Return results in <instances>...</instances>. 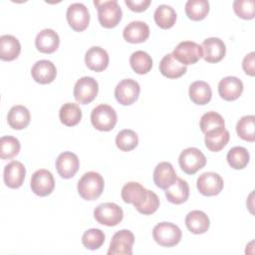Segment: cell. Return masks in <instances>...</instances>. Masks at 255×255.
Listing matches in <instances>:
<instances>
[{
	"label": "cell",
	"mask_w": 255,
	"mask_h": 255,
	"mask_svg": "<svg viewBox=\"0 0 255 255\" xmlns=\"http://www.w3.org/2000/svg\"><path fill=\"white\" fill-rule=\"evenodd\" d=\"M104 186V178L99 172L88 171L78 182V192L85 200H95L102 194Z\"/></svg>",
	"instance_id": "6da1fadb"
},
{
	"label": "cell",
	"mask_w": 255,
	"mask_h": 255,
	"mask_svg": "<svg viewBox=\"0 0 255 255\" xmlns=\"http://www.w3.org/2000/svg\"><path fill=\"white\" fill-rule=\"evenodd\" d=\"M98 10V19L105 28H114L122 20V9L117 0L94 1Z\"/></svg>",
	"instance_id": "7a4b0ae2"
},
{
	"label": "cell",
	"mask_w": 255,
	"mask_h": 255,
	"mask_svg": "<svg viewBox=\"0 0 255 255\" xmlns=\"http://www.w3.org/2000/svg\"><path fill=\"white\" fill-rule=\"evenodd\" d=\"M154 241L162 247H172L181 240L182 233L180 228L171 222H160L152 229Z\"/></svg>",
	"instance_id": "3957f363"
},
{
	"label": "cell",
	"mask_w": 255,
	"mask_h": 255,
	"mask_svg": "<svg viewBox=\"0 0 255 255\" xmlns=\"http://www.w3.org/2000/svg\"><path fill=\"white\" fill-rule=\"evenodd\" d=\"M118 121L116 111L109 105L101 104L97 106L91 114V122L94 128L101 131L112 130Z\"/></svg>",
	"instance_id": "277c9868"
},
{
	"label": "cell",
	"mask_w": 255,
	"mask_h": 255,
	"mask_svg": "<svg viewBox=\"0 0 255 255\" xmlns=\"http://www.w3.org/2000/svg\"><path fill=\"white\" fill-rule=\"evenodd\" d=\"M95 219L106 226H116L124 218L122 207L114 202H105L99 204L94 210Z\"/></svg>",
	"instance_id": "5b68a950"
},
{
	"label": "cell",
	"mask_w": 255,
	"mask_h": 255,
	"mask_svg": "<svg viewBox=\"0 0 255 255\" xmlns=\"http://www.w3.org/2000/svg\"><path fill=\"white\" fill-rule=\"evenodd\" d=\"M178 162L185 173L194 174L206 164V157L198 148L187 147L179 154Z\"/></svg>",
	"instance_id": "8992f818"
},
{
	"label": "cell",
	"mask_w": 255,
	"mask_h": 255,
	"mask_svg": "<svg viewBox=\"0 0 255 255\" xmlns=\"http://www.w3.org/2000/svg\"><path fill=\"white\" fill-rule=\"evenodd\" d=\"M173 58L183 65H192L202 58V48L195 42L183 41L180 42L173 50Z\"/></svg>",
	"instance_id": "52a82bcc"
},
{
	"label": "cell",
	"mask_w": 255,
	"mask_h": 255,
	"mask_svg": "<svg viewBox=\"0 0 255 255\" xmlns=\"http://www.w3.org/2000/svg\"><path fill=\"white\" fill-rule=\"evenodd\" d=\"M99 92L98 82L92 77L80 78L74 86L75 100L83 105H87L95 100Z\"/></svg>",
	"instance_id": "ba28073f"
},
{
	"label": "cell",
	"mask_w": 255,
	"mask_h": 255,
	"mask_svg": "<svg viewBox=\"0 0 255 255\" xmlns=\"http://www.w3.org/2000/svg\"><path fill=\"white\" fill-rule=\"evenodd\" d=\"M134 236L131 231L122 229L112 237L108 255H131Z\"/></svg>",
	"instance_id": "9c48e42d"
},
{
	"label": "cell",
	"mask_w": 255,
	"mask_h": 255,
	"mask_svg": "<svg viewBox=\"0 0 255 255\" xmlns=\"http://www.w3.org/2000/svg\"><path fill=\"white\" fill-rule=\"evenodd\" d=\"M140 92L138 83L132 79L122 80L115 89L116 100L123 106H129L133 104Z\"/></svg>",
	"instance_id": "30bf717a"
},
{
	"label": "cell",
	"mask_w": 255,
	"mask_h": 255,
	"mask_svg": "<svg viewBox=\"0 0 255 255\" xmlns=\"http://www.w3.org/2000/svg\"><path fill=\"white\" fill-rule=\"evenodd\" d=\"M66 17L71 28L77 32H82L89 26L90 13L83 3L71 4L67 9Z\"/></svg>",
	"instance_id": "8fae6325"
},
{
	"label": "cell",
	"mask_w": 255,
	"mask_h": 255,
	"mask_svg": "<svg viewBox=\"0 0 255 255\" xmlns=\"http://www.w3.org/2000/svg\"><path fill=\"white\" fill-rule=\"evenodd\" d=\"M31 189L38 196H47L55 187V180L51 171L41 168L36 170L31 177Z\"/></svg>",
	"instance_id": "7c38bea8"
},
{
	"label": "cell",
	"mask_w": 255,
	"mask_h": 255,
	"mask_svg": "<svg viewBox=\"0 0 255 255\" xmlns=\"http://www.w3.org/2000/svg\"><path fill=\"white\" fill-rule=\"evenodd\" d=\"M223 179L222 177L212 171L203 172L197 178L196 186L198 191L204 196H214L221 192L223 189Z\"/></svg>",
	"instance_id": "4fadbf2b"
},
{
	"label": "cell",
	"mask_w": 255,
	"mask_h": 255,
	"mask_svg": "<svg viewBox=\"0 0 255 255\" xmlns=\"http://www.w3.org/2000/svg\"><path fill=\"white\" fill-rule=\"evenodd\" d=\"M202 58L208 63L220 62L226 53V47L223 41L216 37L205 39L202 44Z\"/></svg>",
	"instance_id": "5bb4252c"
},
{
	"label": "cell",
	"mask_w": 255,
	"mask_h": 255,
	"mask_svg": "<svg viewBox=\"0 0 255 255\" xmlns=\"http://www.w3.org/2000/svg\"><path fill=\"white\" fill-rule=\"evenodd\" d=\"M80 161L77 156L72 151H64L59 154L56 159V168L59 175L63 178L73 177L79 169Z\"/></svg>",
	"instance_id": "9a60e30c"
},
{
	"label": "cell",
	"mask_w": 255,
	"mask_h": 255,
	"mask_svg": "<svg viewBox=\"0 0 255 255\" xmlns=\"http://www.w3.org/2000/svg\"><path fill=\"white\" fill-rule=\"evenodd\" d=\"M26 168L18 160H12L4 167L3 178L5 184L10 188H19L25 179Z\"/></svg>",
	"instance_id": "2e32d148"
},
{
	"label": "cell",
	"mask_w": 255,
	"mask_h": 255,
	"mask_svg": "<svg viewBox=\"0 0 255 255\" xmlns=\"http://www.w3.org/2000/svg\"><path fill=\"white\" fill-rule=\"evenodd\" d=\"M31 75L35 82L46 85L52 83L57 76V69L55 65L49 60H40L36 62L32 69Z\"/></svg>",
	"instance_id": "e0dca14e"
},
{
	"label": "cell",
	"mask_w": 255,
	"mask_h": 255,
	"mask_svg": "<svg viewBox=\"0 0 255 255\" xmlns=\"http://www.w3.org/2000/svg\"><path fill=\"white\" fill-rule=\"evenodd\" d=\"M243 92V83L240 79L228 76L220 80L218 84L219 96L225 101L237 100Z\"/></svg>",
	"instance_id": "ac0fdd59"
},
{
	"label": "cell",
	"mask_w": 255,
	"mask_h": 255,
	"mask_svg": "<svg viewBox=\"0 0 255 255\" xmlns=\"http://www.w3.org/2000/svg\"><path fill=\"white\" fill-rule=\"evenodd\" d=\"M176 172L170 162L161 161L153 170V181L155 185L161 189L171 186L176 180Z\"/></svg>",
	"instance_id": "d6986e66"
},
{
	"label": "cell",
	"mask_w": 255,
	"mask_h": 255,
	"mask_svg": "<svg viewBox=\"0 0 255 255\" xmlns=\"http://www.w3.org/2000/svg\"><path fill=\"white\" fill-rule=\"evenodd\" d=\"M121 195L126 203H131L135 208H137L145 200L147 196V189L138 182L130 181L123 186Z\"/></svg>",
	"instance_id": "ffe728a7"
},
{
	"label": "cell",
	"mask_w": 255,
	"mask_h": 255,
	"mask_svg": "<svg viewBox=\"0 0 255 255\" xmlns=\"http://www.w3.org/2000/svg\"><path fill=\"white\" fill-rule=\"evenodd\" d=\"M85 63L90 70L102 72L109 65V54L101 47H91L85 55Z\"/></svg>",
	"instance_id": "44dd1931"
},
{
	"label": "cell",
	"mask_w": 255,
	"mask_h": 255,
	"mask_svg": "<svg viewBox=\"0 0 255 255\" xmlns=\"http://www.w3.org/2000/svg\"><path fill=\"white\" fill-rule=\"evenodd\" d=\"M60 44L59 35L52 29H44L38 33L35 45L38 51L45 54L54 53Z\"/></svg>",
	"instance_id": "7402d4cb"
},
{
	"label": "cell",
	"mask_w": 255,
	"mask_h": 255,
	"mask_svg": "<svg viewBox=\"0 0 255 255\" xmlns=\"http://www.w3.org/2000/svg\"><path fill=\"white\" fill-rule=\"evenodd\" d=\"M123 36L129 43H142L149 37V27L145 22L132 21L125 27Z\"/></svg>",
	"instance_id": "603a6c76"
},
{
	"label": "cell",
	"mask_w": 255,
	"mask_h": 255,
	"mask_svg": "<svg viewBox=\"0 0 255 255\" xmlns=\"http://www.w3.org/2000/svg\"><path fill=\"white\" fill-rule=\"evenodd\" d=\"M185 225L193 234L205 233L210 225L208 216L201 210H192L185 217Z\"/></svg>",
	"instance_id": "cb8c5ba5"
},
{
	"label": "cell",
	"mask_w": 255,
	"mask_h": 255,
	"mask_svg": "<svg viewBox=\"0 0 255 255\" xmlns=\"http://www.w3.org/2000/svg\"><path fill=\"white\" fill-rule=\"evenodd\" d=\"M187 67L173 58L171 54L165 55L159 63V72L168 79H177L185 74Z\"/></svg>",
	"instance_id": "d4e9b609"
},
{
	"label": "cell",
	"mask_w": 255,
	"mask_h": 255,
	"mask_svg": "<svg viewBox=\"0 0 255 255\" xmlns=\"http://www.w3.org/2000/svg\"><path fill=\"white\" fill-rule=\"evenodd\" d=\"M21 45L19 40L12 35H2L0 37V59L3 61H13L20 55Z\"/></svg>",
	"instance_id": "484cf974"
},
{
	"label": "cell",
	"mask_w": 255,
	"mask_h": 255,
	"mask_svg": "<svg viewBox=\"0 0 255 255\" xmlns=\"http://www.w3.org/2000/svg\"><path fill=\"white\" fill-rule=\"evenodd\" d=\"M30 112L29 110L21 105L12 107L7 116V122L10 128L13 129H23L28 127L30 123Z\"/></svg>",
	"instance_id": "4316f807"
},
{
	"label": "cell",
	"mask_w": 255,
	"mask_h": 255,
	"mask_svg": "<svg viewBox=\"0 0 255 255\" xmlns=\"http://www.w3.org/2000/svg\"><path fill=\"white\" fill-rule=\"evenodd\" d=\"M229 138V131L225 128H220L206 132L204 142L210 151L217 152L228 143Z\"/></svg>",
	"instance_id": "83f0119b"
},
{
	"label": "cell",
	"mask_w": 255,
	"mask_h": 255,
	"mask_svg": "<svg viewBox=\"0 0 255 255\" xmlns=\"http://www.w3.org/2000/svg\"><path fill=\"white\" fill-rule=\"evenodd\" d=\"M167 200L173 204H181L188 199L189 186L188 183L180 177H177L175 182L165 189Z\"/></svg>",
	"instance_id": "f1b7e54d"
},
{
	"label": "cell",
	"mask_w": 255,
	"mask_h": 255,
	"mask_svg": "<svg viewBox=\"0 0 255 255\" xmlns=\"http://www.w3.org/2000/svg\"><path fill=\"white\" fill-rule=\"evenodd\" d=\"M212 91L204 81H195L189 86V98L196 105H205L210 102Z\"/></svg>",
	"instance_id": "f546056e"
},
{
	"label": "cell",
	"mask_w": 255,
	"mask_h": 255,
	"mask_svg": "<svg viewBox=\"0 0 255 255\" xmlns=\"http://www.w3.org/2000/svg\"><path fill=\"white\" fill-rule=\"evenodd\" d=\"M153 18L158 27L161 29H169L175 24L176 12L171 6L161 4L155 9Z\"/></svg>",
	"instance_id": "4dcf8cb0"
},
{
	"label": "cell",
	"mask_w": 255,
	"mask_h": 255,
	"mask_svg": "<svg viewBox=\"0 0 255 255\" xmlns=\"http://www.w3.org/2000/svg\"><path fill=\"white\" fill-rule=\"evenodd\" d=\"M59 118L63 125L74 127L80 123L82 119V111L77 104L66 103L60 109Z\"/></svg>",
	"instance_id": "1f68e13d"
},
{
	"label": "cell",
	"mask_w": 255,
	"mask_h": 255,
	"mask_svg": "<svg viewBox=\"0 0 255 255\" xmlns=\"http://www.w3.org/2000/svg\"><path fill=\"white\" fill-rule=\"evenodd\" d=\"M187 17L193 21L204 19L209 12V2L207 0H188L184 6Z\"/></svg>",
	"instance_id": "d6a6232c"
},
{
	"label": "cell",
	"mask_w": 255,
	"mask_h": 255,
	"mask_svg": "<svg viewBox=\"0 0 255 255\" xmlns=\"http://www.w3.org/2000/svg\"><path fill=\"white\" fill-rule=\"evenodd\" d=\"M129 64L132 70L139 75L148 73L152 68V59L144 51H135L129 58Z\"/></svg>",
	"instance_id": "836d02e7"
},
{
	"label": "cell",
	"mask_w": 255,
	"mask_h": 255,
	"mask_svg": "<svg viewBox=\"0 0 255 255\" xmlns=\"http://www.w3.org/2000/svg\"><path fill=\"white\" fill-rule=\"evenodd\" d=\"M227 162L234 169H243L247 166L250 155L248 150L243 146H234L227 153Z\"/></svg>",
	"instance_id": "e575fe53"
},
{
	"label": "cell",
	"mask_w": 255,
	"mask_h": 255,
	"mask_svg": "<svg viewBox=\"0 0 255 255\" xmlns=\"http://www.w3.org/2000/svg\"><path fill=\"white\" fill-rule=\"evenodd\" d=\"M236 132L242 139L253 142L255 140V117L253 115L242 117L236 125Z\"/></svg>",
	"instance_id": "d590c367"
},
{
	"label": "cell",
	"mask_w": 255,
	"mask_h": 255,
	"mask_svg": "<svg viewBox=\"0 0 255 255\" xmlns=\"http://www.w3.org/2000/svg\"><path fill=\"white\" fill-rule=\"evenodd\" d=\"M20 141L11 135H4L0 138V155L2 159H11L20 151Z\"/></svg>",
	"instance_id": "8d00e7d4"
},
{
	"label": "cell",
	"mask_w": 255,
	"mask_h": 255,
	"mask_svg": "<svg viewBox=\"0 0 255 255\" xmlns=\"http://www.w3.org/2000/svg\"><path fill=\"white\" fill-rule=\"evenodd\" d=\"M138 143V137L135 131L132 129H123L116 137V144L122 151H130L136 147Z\"/></svg>",
	"instance_id": "74e56055"
},
{
	"label": "cell",
	"mask_w": 255,
	"mask_h": 255,
	"mask_svg": "<svg viewBox=\"0 0 255 255\" xmlns=\"http://www.w3.org/2000/svg\"><path fill=\"white\" fill-rule=\"evenodd\" d=\"M200 129L205 134L208 131L214 130L216 128H224L225 123L222 116L216 112H207L200 119Z\"/></svg>",
	"instance_id": "f35d334b"
},
{
	"label": "cell",
	"mask_w": 255,
	"mask_h": 255,
	"mask_svg": "<svg viewBox=\"0 0 255 255\" xmlns=\"http://www.w3.org/2000/svg\"><path fill=\"white\" fill-rule=\"evenodd\" d=\"M105 242V234L101 229L91 228L85 231L82 236L83 245L90 250L99 249Z\"/></svg>",
	"instance_id": "ab89813d"
},
{
	"label": "cell",
	"mask_w": 255,
	"mask_h": 255,
	"mask_svg": "<svg viewBox=\"0 0 255 255\" xmlns=\"http://www.w3.org/2000/svg\"><path fill=\"white\" fill-rule=\"evenodd\" d=\"M254 5V0H235L233 2V10L238 17L250 20L255 16Z\"/></svg>",
	"instance_id": "60d3db41"
},
{
	"label": "cell",
	"mask_w": 255,
	"mask_h": 255,
	"mask_svg": "<svg viewBox=\"0 0 255 255\" xmlns=\"http://www.w3.org/2000/svg\"><path fill=\"white\" fill-rule=\"evenodd\" d=\"M159 207V198L151 190L147 189V196L143 203L136 208V210L144 215H149L154 213Z\"/></svg>",
	"instance_id": "b9f144b4"
},
{
	"label": "cell",
	"mask_w": 255,
	"mask_h": 255,
	"mask_svg": "<svg viewBox=\"0 0 255 255\" xmlns=\"http://www.w3.org/2000/svg\"><path fill=\"white\" fill-rule=\"evenodd\" d=\"M254 56L255 53L254 52H250L249 54H247L242 62V68L244 70V72L249 75V76H254L255 75V62H254Z\"/></svg>",
	"instance_id": "7bdbcfd3"
},
{
	"label": "cell",
	"mask_w": 255,
	"mask_h": 255,
	"mask_svg": "<svg viewBox=\"0 0 255 255\" xmlns=\"http://www.w3.org/2000/svg\"><path fill=\"white\" fill-rule=\"evenodd\" d=\"M125 3L133 12H142L146 10V8L149 6L150 0H126Z\"/></svg>",
	"instance_id": "ee69618b"
}]
</instances>
